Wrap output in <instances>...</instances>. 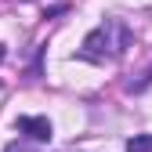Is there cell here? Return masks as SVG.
<instances>
[{"label": "cell", "instance_id": "cell-1", "mask_svg": "<svg viewBox=\"0 0 152 152\" xmlns=\"http://www.w3.org/2000/svg\"><path fill=\"white\" fill-rule=\"evenodd\" d=\"M127 47H130V29H127V22H120V18H105L98 29L87 33L80 54L91 58V62H105V58H120Z\"/></svg>", "mask_w": 152, "mask_h": 152}, {"label": "cell", "instance_id": "cell-2", "mask_svg": "<svg viewBox=\"0 0 152 152\" xmlns=\"http://www.w3.org/2000/svg\"><path fill=\"white\" fill-rule=\"evenodd\" d=\"M15 127L22 130L29 141H51V123H47V116H18Z\"/></svg>", "mask_w": 152, "mask_h": 152}, {"label": "cell", "instance_id": "cell-3", "mask_svg": "<svg viewBox=\"0 0 152 152\" xmlns=\"http://www.w3.org/2000/svg\"><path fill=\"white\" fill-rule=\"evenodd\" d=\"M127 152H152V134H134L127 141Z\"/></svg>", "mask_w": 152, "mask_h": 152}, {"label": "cell", "instance_id": "cell-4", "mask_svg": "<svg viewBox=\"0 0 152 152\" xmlns=\"http://www.w3.org/2000/svg\"><path fill=\"white\" fill-rule=\"evenodd\" d=\"M62 11H65V4H54V7H47V15H44V18H54V15H62Z\"/></svg>", "mask_w": 152, "mask_h": 152}, {"label": "cell", "instance_id": "cell-5", "mask_svg": "<svg viewBox=\"0 0 152 152\" xmlns=\"http://www.w3.org/2000/svg\"><path fill=\"white\" fill-rule=\"evenodd\" d=\"M4 152H29V148H26V145H7Z\"/></svg>", "mask_w": 152, "mask_h": 152}, {"label": "cell", "instance_id": "cell-6", "mask_svg": "<svg viewBox=\"0 0 152 152\" xmlns=\"http://www.w3.org/2000/svg\"><path fill=\"white\" fill-rule=\"evenodd\" d=\"M0 62H4V44H0Z\"/></svg>", "mask_w": 152, "mask_h": 152}]
</instances>
